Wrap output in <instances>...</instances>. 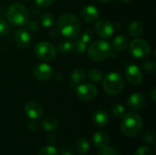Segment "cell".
I'll return each instance as SVG.
<instances>
[{"mask_svg": "<svg viewBox=\"0 0 156 155\" xmlns=\"http://www.w3.org/2000/svg\"><path fill=\"white\" fill-rule=\"evenodd\" d=\"M57 29L63 37L74 38L80 31V21L72 14H64L57 21Z\"/></svg>", "mask_w": 156, "mask_h": 155, "instance_id": "obj_1", "label": "cell"}, {"mask_svg": "<svg viewBox=\"0 0 156 155\" xmlns=\"http://www.w3.org/2000/svg\"><path fill=\"white\" fill-rule=\"evenodd\" d=\"M144 126L143 119L135 113H125L122 117L121 130L127 137H134L138 135Z\"/></svg>", "mask_w": 156, "mask_h": 155, "instance_id": "obj_2", "label": "cell"}, {"mask_svg": "<svg viewBox=\"0 0 156 155\" xmlns=\"http://www.w3.org/2000/svg\"><path fill=\"white\" fill-rule=\"evenodd\" d=\"M5 16L8 22L16 26H25L29 20V11L27 7L19 3H15L9 5Z\"/></svg>", "mask_w": 156, "mask_h": 155, "instance_id": "obj_3", "label": "cell"}, {"mask_svg": "<svg viewBox=\"0 0 156 155\" xmlns=\"http://www.w3.org/2000/svg\"><path fill=\"white\" fill-rule=\"evenodd\" d=\"M89 58L93 61H102L111 56L112 46L108 41L96 40L87 48Z\"/></svg>", "mask_w": 156, "mask_h": 155, "instance_id": "obj_4", "label": "cell"}, {"mask_svg": "<svg viewBox=\"0 0 156 155\" xmlns=\"http://www.w3.org/2000/svg\"><path fill=\"white\" fill-rule=\"evenodd\" d=\"M124 79L118 72H110L108 73L102 81V88L104 91L109 95H117L124 88Z\"/></svg>", "mask_w": 156, "mask_h": 155, "instance_id": "obj_5", "label": "cell"}, {"mask_svg": "<svg viewBox=\"0 0 156 155\" xmlns=\"http://www.w3.org/2000/svg\"><path fill=\"white\" fill-rule=\"evenodd\" d=\"M130 52L136 59H144L151 53V46L144 38H135L129 43Z\"/></svg>", "mask_w": 156, "mask_h": 155, "instance_id": "obj_6", "label": "cell"}, {"mask_svg": "<svg viewBox=\"0 0 156 155\" xmlns=\"http://www.w3.org/2000/svg\"><path fill=\"white\" fill-rule=\"evenodd\" d=\"M34 53L37 58L45 60V61H51L57 57L58 50L54 45L49 42L42 41L38 42L34 47Z\"/></svg>", "mask_w": 156, "mask_h": 155, "instance_id": "obj_7", "label": "cell"}, {"mask_svg": "<svg viewBox=\"0 0 156 155\" xmlns=\"http://www.w3.org/2000/svg\"><path fill=\"white\" fill-rule=\"evenodd\" d=\"M77 97L83 101H90L94 100L98 95L97 88L90 83H83L78 86L76 89Z\"/></svg>", "mask_w": 156, "mask_h": 155, "instance_id": "obj_8", "label": "cell"}, {"mask_svg": "<svg viewBox=\"0 0 156 155\" xmlns=\"http://www.w3.org/2000/svg\"><path fill=\"white\" fill-rule=\"evenodd\" d=\"M25 113L27 116L32 120V121H37L39 120L43 113H44V109L42 104L37 101V100H29L25 104L24 107Z\"/></svg>", "mask_w": 156, "mask_h": 155, "instance_id": "obj_9", "label": "cell"}, {"mask_svg": "<svg viewBox=\"0 0 156 155\" xmlns=\"http://www.w3.org/2000/svg\"><path fill=\"white\" fill-rule=\"evenodd\" d=\"M125 77L127 81L132 85H139L143 82L144 79L142 69L134 64H131L125 69Z\"/></svg>", "mask_w": 156, "mask_h": 155, "instance_id": "obj_10", "label": "cell"}, {"mask_svg": "<svg viewBox=\"0 0 156 155\" xmlns=\"http://www.w3.org/2000/svg\"><path fill=\"white\" fill-rule=\"evenodd\" d=\"M146 98L144 94L136 92L133 93L129 96L127 99V106L131 111H142L146 106Z\"/></svg>", "mask_w": 156, "mask_h": 155, "instance_id": "obj_11", "label": "cell"}, {"mask_svg": "<svg viewBox=\"0 0 156 155\" xmlns=\"http://www.w3.org/2000/svg\"><path fill=\"white\" fill-rule=\"evenodd\" d=\"M95 31L101 37L107 39L110 38L114 33V26L109 20H100L96 22Z\"/></svg>", "mask_w": 156, "mask_h": 155, "instance_id": "obj_12", "label": "cell"}, {"mask_svg": "<svg viewBox=\"0 0 156 155\" xmlns=\"http://www.w3.org/2000/svg\"><path fill=\"white\" fill-rule=\"evenodd\" d=\"M33 75L38 80H47L52 77L53 69L48 63H40L35 67Z\"/></svg>", "mask_w": 156, "mask_h": 155, "instance_id": "obj_13", "label": "cell"}, {"mask_svg": "<svg viewBox=\"0 0 156 155\" xmlns=\"http://www.w3.org/2000/svg\"><path fill=\"white\" fill-rule=\"evenodd\" d=\"M81 17L88 24L96 23L100 18V11L94 5H86L81 11Z\"/></svg>", "mask_w": 156, "mask_h": 155, "instance_id": "obj_14", "label": "cell"}, {"mask_svg": "<svg viewBox=\"0 0 156 155\" xmlns=\"http://www.w3.org/2000/svg\"><path fill=\"white\" fill-rule=\"evenodd\" d=\"M15 42L19 48H27L31 42V34L27 29H19L15 35Z\"/></svg>", "mask_w": 156, "mask_h": 155, "instance_id": "obj_15", "label": "cell"}, {"mask_svg": "<svg viewBox=\"0 0 156 155\" xmlns=\"http://www.w3.org/2000/svg\"><path fill=\"white\" fill-rule=\"evenodd\" d=\"M92 122L95 125L99 127H105L108 125L110 122V118L107 112L101 110H98L94 111L92 114Z\"/></svg>", "mask_w": 156, "mask_h": 155, "instance_id": "obj_16", "label": "cell"}, {"mask_svg": "<svg viewBox=\"0 0 156 155\" xmlns=\"http://www.w3.org/2000/svg\"><path fill=\"white\" fill-rule=\"evenodd\" d=\"M92 142L95 146L99 148H104L110 143V137L105 132H96L92 136Z\"/></svg>", "mask_w": 156, "mask_h": 155, "instance_id": "obj_17", "label": "cell"}, {"mask_svg": "<svg viewBox=\"0 0 156 155\" xmlns=\"http://www.w3.org/2000/svg\"><path fill=\"white\" fill-rule=\"evenodd\" d=\"M144 26L143 22L140 20H134V21L131 22V24L129 25V27H128L129 34L134 37L141 36L144 33Z\"/></svg>", "mask_w": 156, "mask_h": 155, "instance_id": "obj_18", "label": "cell"}, {"mask_svg": "<svg viewBox=\"0 0 156 155\" xmlns=\"http://www.w3.org/2000/svg\"><path fill=\"white\" fill-rule=\"evenodd\" d=\"M129 46V39L125 35H119L114 37L112 41V47L117 51H123Z\"/></svg>", "mask_w": 156, "mask_h": 155, "instance_id": "obj_19", "label": "cell"}, {"mask_svg": "<svg viewBox=\"0 0 156 155\" xmlns=\"http://www.w3.org/2000/svg\"><path fill=\"white\" fill-rule=\"evenodd\" d=\"M41 125H42V128L45 131H47V132H53V131L57 130V128L58 126V122L53 116H47V117H45L42 120Z\"/></svg>", "mask_w": 156, "mask_h": 155, "instance_id": "obj_20", "label": "cell"}, {"mask_svg": "<svg viewBox=\"0 0 156 155\" xmlns=\"http://www.w3.org/2000/svg\"><path fill=\"white\" fill-rule=\"evenodd\" d=\"M90 150V143L85 138H80L75 143V151L80 155H85Z\"/></svg>", "mask_w": 156, "mask_h": 155, "instance_id": "obj_21", "label": "cell"}, {"mask_svg": "<svg viewBox=\"0 0 156 155\" xmlns=\"http://www.w3.org/2000/svg\"><path fill=\"white\" fill-rule=\"evenodd\" d=\"M85 77H86V73L84 71V69H75L71 75H70V79H71V82L75 85L77 84H80L84 81L85 79Z\"/></svg>", "mask_w": 156, "mask_h": 155, "instance_id": "obj_22", "label": "cell"}, {"mask_svg": "<svg viewBox=\"0 0 156 155\" xmlns=\"http://www.w3.org/2000/svg\"><path fill=\"white\" fill-rule=\"evenodd\" d=\"M39 23L44 27H51L55 23V17L51 13L46 12L39 16Z\"/></svg>", "mask_w": 156, "mask_h": 155, "instance_id": "obj_23", "label": "cell"}, {"mask_svg": "<svg viewBox=\"0 0 156 155\" xmlns=\"http://www.w3.org/2000/svg\"><path fill=\"white\" fill-rule=\"evenodd\" d=\"M58 52H60L61 54H69L72 53L74 51V45L72 41H69V40H63L61 41L58 46Z\"/></svg>", "mask_w": 156, "mask_h": 155, "instance_id": "obj_24", "label": "cell"}, {"mask_svg": "<svg viewBox=\"0 0 156 155\" xmlns=\"http://www.w3.org/2000/svg\"><path fill=\"white\" fill-rule=\"evenodd\" d=\"M87 78L89 79L90 81H91L93 83H98V82L101 81V79L103 78V73L101 69H91L88 71Z\"/></svg>", "mask_w": 156, "mask_h": 155, "instance_id": "obj_25", "label": "cell"}, {"mask_svg": "<svg viewBox=\"0 0 156 155\" xmlns=\"http://www.w3.org/2000/svg\"><path fill=\"white\" fill-rule=\"evenodd\" d=\"M111 111L116 118H122L125 114V108L122 104L116 103L112 106Z\"/></svg>", "mask_w": 156, "mask_h": 155, "instance_id": "obj_26", "label": "cell"}, {"mask_svg": "<svg viewBox=\"0 0 156 155\" xmlns=\"http://www.w3.org/2000/svg\"><path fill=\"white\" fill-rule=\"evenodd\" d=\"M73 45H74V51L78 54H83L87 51V44L85 42H83L82 40H80V38L76 39L74 42H73Z\"/></svg>", "mask_w": 156, "mask_h": 155, "instance_id": "obj_27", "label": "cell"}, {"mask_svg": "<svg viewBox=\"0 0 156 155\" xmlns=\"http://www.w3.org/2000/svg\"><path fill=\"white\" fill-rule=\"evenodd\" d=\"M37 155H58V151L54 146L49 144L48 146L41 148Z\"/></svg>", "mask_w": 156, "mask_h": 155, "instance_id": "obj_28", "label": "cell"}, {"mask_svg": "<svg viewBox=\"0 0 156 155\" xmlns=\"http://www.w3.org/2000/svg\"><path fill=\"white\" fill-rule=\"evenodd\" d=\"M142 138L143 140L146 143H149V144H154V142H155V136H154V133L151 131H147V132H144L142 135Z\"/></svg>", "mask_w": 156, "mask_h": 155, "instance_id": "obj_29", "label": "cell"}, {"mask_svg": "<svg viewBox=\"0 0 156 155\" xmlns=\"http://www.w3.org/2000/svg\"><path fill=\"white\" fill-rule=\"evenodd\" d=\"M143 68L144 69L150 74H154L156 71V64L154 61H145L143 64Z\"/></svg>", "mask_w": 156, "mask_h": 155, "instance_id": "obj_30", "label": "cell"}, {"mask_svg": "<svg viewBox=\"0 0 156 155\" xmlns=\"http://www.w3.org/2000/svg\"><path fill=\"white\" fill-rule=\"evenodd\" d=\"M92 38H93V33L90 29H86L85 31H83L80 35V39L82 40L83 42H85L86 44L90 42L92 40Z\"/></svg>", "mask_w": 156, "mask_h": 155, "instance_id": "obj_31", "label": "cell"}, {"mask_svg": "<svg viewBox=\"0 0 156 155\" xmlns=\"http://www.w3.org/2000/svg\"><path fill=\"white\" fill-rule=\"evenodd\" d=\"M134 155H154V150L149 146H143L137 149Z\"/></svg>", "mask_w": 156, "mask_h": 155, "instance_id": "obj_32", "label": "cell"}, {"mask_svg": "<svg viewBox=\"0 0 156 155\" xmlns=\"http://www.w3.org/2000/svg\"><path fill=\"white\" fill-rule=\"evenodd\" d=\"M97 155H119L118 154V152L115 148L113 147H104V148H101V150L98 153Z\"/></svg>", "mask_w": 156, "mask_h": 155, "instance_id": "obj_33", "label": "cell"}, {"mask_svg": "<svg viewBox=\"0 0 156 155\" xmlns=\"http://www.w3.org/2000/svg\"><path fill=\"white\" fill-rule=\"evenodd\" d=\"M9 32V25L5 20H0V36H5Z\"/></svg>", "mask_w": 156, "mask_h": 155, "instance_id": "obj_34", "label": "cell"}, {"mask_svg": "<svg viewBox=\"0 0 156 155\" xmlns=\"http://www.w3.org/2000/svg\"><path fill=\"white\" fill-rule=\"evenodd\" d=\"M35 1H36L37 5L41 8L48 7V6L52 5L55 2V0H35Z\"/></svg>", "mask_w": 156, "mask_h": 155, "instance_id": "obj_35", "label": "cell"}, {"mask_svg": "<svg viewBox=\"0 0 156 155\" xmlns=\"http://www.w3.org/2000/svg\"><path fill=\"white\" fill-rule=\"evenodd\" d=\"M27 25V28L29 32H37L38 29V24L35 20H28Z\"/></svg>", "mask_w": 156, "mask_h": 155, "instance_id": "obj_36", "label": "cell"}, {"mask_svg": "<svg viewBox=\"0 0 156 155\" xmlns=\"http://www.w3.org/2000/svg\"><path fill=\"white\" fill-rule=\"evenodd\" d=\"M59 153L60 155H73V150L68 145H63L60 147Z\"/></svg>", "mask_w": 156, "mask_h": 155, "instance_id": "obj_37", "label": "cell"}, {"mask_svg": "<svg viewBox=\"0 0 156 155\" xmlns=\"http://www.w3.org/2000/svg\"><path fill=\"white\" fill-rule=\"evenodd\" d=\"M27 128H28V131H29V132H36L37 129V124L34 121H31V122L28 123Z\"/></svg>", "mask_w": 156, "mask_h": 155, "instance_id": "obj_38", "label": "cell"}, {"mask_svg": "<svg viewBox=\"0 0 156 155\" xmlns=\"http://www.w3.org/2000/svg\"><path fill=\"white\" fill-rule=\"evenodd\" d=\"M47 142H48L50 145H52V144L56 142V136L53 135V134H49V135L47 137Z\"/></svg>", "mask_w": 156, "mask_h": 155, "instance_id": "obj_39", "label": "cell"}, {"mask_svg": "<svg viewBox=\"0 0 156 155\" xmlns=\"http://www.w3.org/2000/svg\"><path fill=\"white\" fill-rule=\"evenodd\" d=\"M58 34V31L57 28H51V29L49 30V32H48V35H49V37H57Z\"/></svg>", "mask_w": 156, "mask_h": 155, "instance_id": "obj_40", "label": "cell"}, {"mask_svg": "<svg viewBox=\"0 0 156 155\" xmlns=\"http://www.w3.org/2000/svg\"><path fill=\"white\" fill-rule=\"evenodd\" d=\"M155 88H154V90H153V91H152V93H151V97H152V100H153L154 102H155Z\"/></svg>", "mask_w": 156, "mask_h": 155, "instance_id": "obj_41", "label": "cell"}, {"mask_svg": "<svg viewBox=\"0 0 156 155\" xmlns=\"http://www.w3.org/2000/svg\"><path fill=\"white\" fill-rule=\"evenodd\" d=\"M99 2H101V3H110V2H112V0H98Z\"/></svg>", "mask_w": 156, "mask_h": 155, "instance_id": "obj_42", "label": "cell"}, {"mask_svg": "<svg viewBox=\"0 0 156 155\" xmlns=\"http://www.w3.org/2000/svg\"><path fill=\"white\" fill-rule=\"evenodd\" d=\"M121 1H122V2H131L132 0H121Z\"/></svg>", "mask_w": 156, "mask_h": 155, "instance_id": "obj_43", "label": "cell"}]
</instances>
